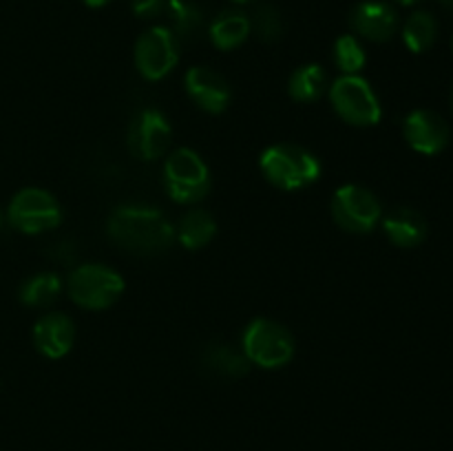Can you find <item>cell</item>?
<instances>
[{
  "instance_id": "cell-1",
  "label": "cell",
  "mask_w": 453,
  "mask_h": 451,
  "mask_svg": "<svg viewBox=\"0 0 453 451\" xmlns=\"http://www.w3.org/2000/svg\"><path fill=\"white\" fill-rule=\"evenodd\" d=\"M106 234L122 250L140 256L166 252L175 241V226L159 208L124 203L106 219Z\"/></svg>"
},
{
  "instance_id": "cell-2",
  "label": "cell",
  "mask_w": 453,
  "mask_h": 451,
  "mask_svg": "<svg viewBox=\"0 0 453 451\" xmlns=\"http://www.w3.org/2000/svg\"><path fill=\"white\" fill-rule=\"evenodd\" d=\"M261 175L279 190H303L317 184L323 168L312 150L299 144H273L259 157Z\"/></svg>"
},
{
  "instance_id": "cell-3",
  "label": "cell",
  "mask_w": 453,
  "mask_h": 451,
  "mask_svg": "<svg viewBox=\"0 0 453 451\" xmlns=\"http://www.w3.org/2000/svg\"><path fill=\"white\" fill-rule=\"evenodd\" d=\"M242 352L246 354L250 365L261 370H281L295 358L296 343L292 332L283 323L257 317L243 330Z\"/></svg>"
},
{
  "instance_id": "cell-4",
  "label": "cell",
  "mask_w": 453,
  "mask_h": 451,
  "mask_svg": "<svg viewBox=\"0 0 453 451\" xmlns=\"http://www.w3.org/2000/svg\"><path fill=\"white\" fill-rule=\"evenodd\" d=\"M66 292L78 308L100 312L124 294V277L104 264H82L66 277Z\"/></svg>"
},
{
  "instance_id": "cell-5",
  "label": "cell",
  "mask_w": 453,
  "mask_h": 451,
  "mask_svg": "<svg viewBox=\"0 0 453 451\" xmlns=\"http://www.w3.org/2000/svg\"><path fill=\"white\" fill-rule=\"evenodd\" d=\"M164 188L181 206L199 203L211 193V171L202 155L193 149H175L164 162Z\"/></svg>"
},
{
  "instance_id": "cell-6",
  "label": "cell",
  "mask_w": 453,
  "mask_h": 451,
  "mask_svg": "<svg viewBox=\"0 0 453 451\" xmlns=\"http://www.w3.org/2000/svg\"><path fill=\"white\" fill-rule=\"evenodd\" d=\"M332 102V109L336 111L343 122L352 126L367 128L374 126L383 118V106H380L379 93L363 75H341L330 84L327 91Z\"/></svg>"
},
{
  "instance_id": "cell-7",
  "label": "cell",
  "mask_w": 453,
  "mask_h": 451,
  "mask_svg": "<svg viewBox=\"0 0 453 451\" xmlns=\"http://www.w3.org/2000/svg\"><path fill=\"white\" fill-rule=\"evenodd\" d=\"M332 219L352 234H367L383 219V206L370 188L361 184H343L332 195Z\"/></svg>"
},
{
  "instance_id": "cell-8",
  "label": "cell",
  "mask_w": 453,
  "mask_h": 451,
  "mask_svg": "<svg viewBox=\"0 0 453 451\" xmlns=\"http://www.w3.org/2000/svg\"><path fill=\"white\" fill-rule=\"evenodd\" d=\"M7 219L20 233L40 234L58 228L65 219V210L49 190L29 186L13 195L7 208Z\"/></svg>"
},
{
  "instance_id": "cell-9",
  "label": "cell",
  "mask_w": 453,
  "mask_h": 451,
  "mask_svg": "<svg viewBox=\"0 0 453 451\" xmlns=\"http://www.w3.org/2000/svg\"><path fill=\"white\" fill-rule=\"evenodd\" d=\"M180 62V42L168 27H150L135 42V66L149 82L166 78Z\"/></svg>"
},
{
  "instance_id": "cell-10",
  "label": "cell",
  "mask_w": 453,
  "mask_h": 451,
  "mask_svg": "<svg viewBox=\"0 0 453 451\" xmlns=\"http://www.w3.org/2000/svg\"><path fill=\"white\" fill-rule=\"evenodd\" d=\"M173 128L159 109H142L133 115L127 133V146L133 157L142 162H155L168 153Z\"/></svg>"
},
{
  "instance_id": "cell-11",
  "label": "cell",
  "mask_w": 453,
  "mask_h": 451,
  "mask_svg": "<svg viewBox=\"0 0 453 451\" xmlns=\"http://www.w3.org/2000/svg\"><path fill=\"white\" fill-rule=\"evenodd\" d=\"M405 141L420 155H438L447 149L451 128L441 113L432 109H416L403 122Z\"/></svg>"
},
{
  "instance_id": "cell-12",
  "label": "cell",
  "mask_w": 453,
  "mask_h": 451,
  "mask_svg": "<svg viewBox=\"0 0 453 451\" xmlns=\"http://www.w3.org/2000/svg\"><path fill=\"white\" fill-rule=\"evenodd\" d=\"M184 88L190 100L211 115H221L230 106L233 88L230 82L211 66H193L184 75Z\"/></svg>"
},
{
  "instance_id": "cell-13",
  "label": "cell",
  "mask_w": 453,
  "mask_h": 451,
  "mask_svg": "<svg viewBox=\"0 0 453 451\" xmlns=\"http://www.w3.org/2000/svg\"><path fill=\"white\" fill-rule=\"evenodd\" d=\"M349 27L354 35L370 42H388L401 27L398 11L383 0H363L349 11Z\"/></svg>"
},
{
  "instance_id": "cell-14",
  "label": "cell",
  "mask_w": 453,
  "mask_h": 451,
  "mask_svg": "<svg viewBox=\"0 0 453 451\" xmlns=\"http://www.w3.org/2000/svg\"><path fill=\"white\" fill-rule=\"evenodd\" d=\"M35 349L49 361L65 358L75 343V323L73 318L62 312H49L35 321L31 332Z\"/></svg>"
},
{
  "instance_id": "cell-15",
  "label": "cell",
  "mask_w": 453,
  "mask_h": 451,
  "mask_svg": "<svg viewBox=\"0 0 453 451\" xmlns=\"http://www.w3.org/2000/svg\"><path fill=\"white\" fill-rule=\"evenodd\" d=\"M380 221L388 239L398 248H416L427 237V219L410 206L394 208Z\"/></svg>"
},
{
  "instance_id": "cell-16",
  "label": "cell",
  "mask_w": 453,
  "mask_h": 451,
  "mask_svg": "<svg viewBox=\"0 0 453 451\" xmlns=\"http://www.w3.org/2000/svg\"><path fill=\"white\" fill-rule=\"evenodd\" d=\"M168 18V29L177 42H195L206 29V13L193 0H166L164 7Z\"/></svg>"
},
{
  "instance_id": "cell-17",
  "label": "cell",
  "mask_w": 453,
  "mask_h": 451,
  "mask_svg": "<svg viewBox=\"0 0 453 451\" xmlns=\"http://www.w3.org/2000/svg\"><path fill=\"white\" fill-rule=\"evenodd\" d=\"M330 73L326 71V66L310 62V65L299 66L290 73L288 96L299 104H312L330 91Z\"/></svg>"
},
{
  "instance_id": "cell-18",
  "label": "cell",
  "mask_w": 453,
  "mask_h": 451,
  "mask_svg": "<svg viewBox=\"0 0 453 451\" xmlns=\"http://www.w3.org/2000/svg\"><path fill=\"white\" fill-rule=\"evenodd\" d=\"M208 35L219 51H234L250 38V18L237 9L221 11L208 25Z\"/></svg>"
},
{
  "instance_id": "cell-19",
  "label": "cell",
  "mask_w": 453,
  "mask_h": 451,
  "mask_svg": "<svg viewBox=\"0 0 453 451\" xmlns=\"http://www.w3.org/2000/svg\"><path fill=\"white\" fill-rule=\"evenodd\" d=\"M202 365L221 378H242L250 371V361L239 348L230 343H208L202 349Z\"/></svg>"
},
{
  "instance_id": "cell-20",
  "label": "cell",
  "mask_w": 453,
  "mask_h": 451,
  "mask_svg": "<svg viewBox=\"0 0 453 451\" xmlns=\"http://www.w3.org/2000/svg\"><path fill=\"white\" fill-rule=\"evenodd\" d=\"M217 234V221L203 208H190L184 212L180 224L175 226V239L186 250H202L208 243H212Z\"/></svg>"
},
{
  "instance_id": "cell-21",
  "label": "cell",
  "mask_w": 453,
  "mask_h": 451,
  "mask_svg": "<svg viewBox=\"0 0 453 451\" xmlns=\"http://www.w3.org/2000/svg\"><path fill=\"white\" fill-rule=\"evenodd\" d=\"M62 290H65V281H62L60 274L38 272L22 283L18 296L27 308H49L60 299Z\"/></svg>"
},
{
  "instance_id": "cell-22",
  "label": "cell",
  "mask_w": 453,
  "mask_h": 451,
  "mask_svg": "<svg viewBox=\"0 0 453 451\" xmlns=\"http://www.w3.org/2000/svg\"><path fill=\"white\" fill-rule=\"evenodd\" d=\"M438 38V22L429 11H414L403 25V40L411 53H425Z\"/></svg>"
},
{
  "instance_id": "cell-23",
  "label": "cell",
  "mask_w": 453,
  "mask_h": 451,
  "mask_svg": "<svg viewBox=\"0 0 453 451\" xmlns=\"http://www.w3.org/2000/svg\"><path fill=\"white\" fill-rule=\"evenodd\" d=\"M334 65L343 75H357L365 66L367 53L361 40L354 34H345L334 42Z\"/></svg>"
},
{
  "instance_id": "cell-24",
  "label": "cell",
  "mask_w": 453,
  "mask_h": 451,
  "mask_svg": "<svg viewBox=\"0 0 453 451\" xmlns=\"http://www.w3.org/2000/svg\"><path fill=\"white\" fill-rule=\"evenodd\" d=\"M250 34L265 44L277 42L283 35V18L279 9L273 4H259L250 16Z\"/></svg>"
},
{
  "instance_id": "cell-25",
  "label": "cell",
  "mask_w": 453,
  "mask_h": 451,
  "mask_svg": "<svg viewBox=\"0 0 453 451\" xmlns=\"http://www.w3.org/2000/svg\"><path fill=\"white\" fill-rule=\"evenodd\" d=\"M164 7H166V0H131L133 13L142 20H150V18L159 16Z\"/></svg>"
},
{
  "instance_id": "cell-26",
  "label": "cell",
  "mask_w": 453,
  "mask_h": 451,
  "mask_svg": "<svg viewBox=\"0 0 453 451\" xmlns=\"http://www.w3.org/2000/svg\"><path fill=\"white\" fill-rule=\"evenodd\" d=\"M87 7H93V9H100V7H106V4L111 3V0H82Z\"/></svg>"
},
{
  "instance_id": "cell-27",
  "label": "cell",
  "mask_w": 453,
  "mask_h": 451,
  "mask_svg": "<svg viewBox=\"0 0 453 451\" xmlns=\"http://www.w3.org/2000/svg\"><path fill=\"white\" fill-rule=\"evenodd\" d=\"M394 3H398V4H403V7H411V4H416V3H420V0H394Z\"/></svg>"
},
{
  "instance_id": "cell-28",
  "label": "cell",
  "mask_w": 453,
  "mask_h": 451,
  "mask_svg": "<svg viewBox=\"0 0 453 451\" xmlns=\"http://www.w3.org/2000/svg\"><path fill=\"white\" fill-rule=\"evenodd\" d=\"M441 4L453 16V0H441Z\"/></svg>"
},
{
  "instance_id": "cell-29",
  "label": "cell",
  "mask_w": 453,
  "mask_h": 451,
  "mask_svg": "<svg viewBox=\"0 0 453 451\" xmlns=\"http://www.w3.org/2000/svg\"><path fill=\"white\" fill-rule=\"evenodd\" d=\"M233 3H239V4H246V3H255V0H233Z\"/></svg>"
},
{
  "instance_id": "cell-30",
  "label": "cell",
  "mask_w": 453,
  "mask_h": 451,
  "mask_svg": "<svg viewBox=\"0 0 453 451\" xmlns=\"http://www.w3.org/2000/svg\"><path fill=\"white\" fill-rule=\"evenodd\" d=\"M449 102H451V113H453V84H451V93H449Z\"/></svg>"
},
{
  "instance_id": "cell-31",
  "label": "cell",
  "mask_w": 453,
  "mask_h": 451,
  "mask_svg": "<svg viewBox=\"0 0 453 451\" xmlns=\"http://www.w3.org/2000/svg\"><path fill=\"white\" fill-rule=\"evenodd\" d=\"M0 224H3V212H0Z\"/></svg>"
},
{
  "instance_id": "cell-32",
  "label": "cell",
  "mask_w": 453,
  "mask_h": 451,
  "mask_svg": "<svg viewBox=\"0 0 453 451\" xmlns=\"http://www.w3.org/2000/svg\"><path fill=\"white\" fill-rule=\"evenodd\" d=\"M451 51H453V38H451Z\"/></svg>"
}]
</instances>
